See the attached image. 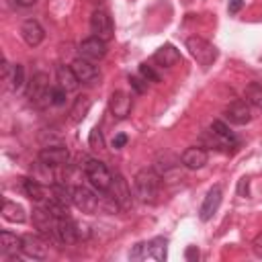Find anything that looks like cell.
<instances>
[{"mask_svg":"<svg viewBox=\"0 0 262 262\" xmlns=\"http://www.w3.org/2000/svg\"><path fill=\"white\" fill-rule=\"evenodd\" d=\"M135 194L139 196V201L143 203H158V196H160V188H162V176L151 170V168H143L135 174Z\"/></svg>","mask_w":262,"mask_h":262,"instance_id":"obj_1","label":"cell"},{"mask_svg":"<svg viewBox=\"0 0 262 262\" xmlns=\"http://www.w3.org/2000/svg\"><path fill=\"white\" fill-rule=\"evenodd\" d=\"M186 49L190 51V55L196 59V63H199L201 68L213 66V61H215L217 55H219L217 47H215L213 43H209L207 39H203V37H188V39H186Z\"/></svg>","mask_w":262,"mask_h":262,"instance_id":"obj_2","label":"cell"},{"mask_svg":"<svg viewBox=\"0 0 262 262\" xmlns=\"http://www.w3.org/2000/svg\"><path fill=\"white\" fill-rule=\"evenodd\" d=\"M84 174H86V178L90 180V184H92L96 190H100V192H106V190L111 188V184H113V174H111L108 168H106L102 162H98V160H86V164H84Z\"/></svg>","mask_w":262,"mask_h":262,"instance_id":"obj_3","label":"cell"},{"mask_svg":"<svg viewBox=\"0 0 262 262\" xmlns=\"http://www.w3.org/2000/svg\"><path fill=\"white\" fill-rule=\"evenodd\" d=\"M49 92H51V86H49V76L45 72H37L29 84V90H27V96L31 102H35L37 106H43V104H51L49 100Z\"/></svg>","mask_w":262,"mask_h":262,"instance_id":"obj_4","label":"cell"},{"mask_svg":"<svg viewBox=\"0 0 262 262\" xmlns=\"http://www.w3.org/2000/svg\"><path fill=\"white\" fill-rule=\"evenodd\" d=\"M90 29L94 33V37L102 39V41H111L115 35V27H113V18L108 16L106 10H94L90 16Z\"/></svg>","mask_w":262,"mask_h":262,"instance_id":"obj_5","label":"cell"},{"mask_svg":"<svg viewBox=\"0 0 262 262\" xmlns=\"http://www.w3.org/2000/svg\"><path fill=\"white\" fill-rule=\"evenodd\" d=\"M106 192H111V196L117 201V205H119L123 211H127V209H131V207H133L131 188H129L127 180H125L119 172H117V174H113V184H111V188H108Z\"/></svg>","mask_w":262,"mask_h":262,"instance_id":"obj_6","label":"cell"},{"mask_svg":"<svg viewBox=\"0 0 262 262\" xmlns=\"http://www.w3.org/2000/svg\"><path fill=\"white\" fill-rule=\"evenodd\" d=\"M74 205L82 213H96L100 207V199L90 188L78 184V186H74Z\"/></svg>","mask_w":262,"mask_h":262,"instance_id":"obj_7","label":"cell"},{"mask_svg":"<svg viewBox=\"0 0 262 262\" xmlns=\"http://www.w3.org/2000/svg\"><path fill=\"white\" fill-rule=\"evenodd\" d=\"M55 223H57V219L45 207L33 209V225H35V229H39L41 235H45V237H49L53 242H55Z\"/></svg>","mask_w":262,"mask_h":262,"instance_id":"obj_8","label":"cell"},{"mask_svg":"<svg viewBox=\"0 0 262 262\" xmlns=\"http://www.w3.org/2000/svg\"><path fill=\"white\" fill-rule=\"evenodd\" d=\"M131 106H133V100H131V96H129L127 92H123V90H115V92L111 94V98H108V111H111V115H113L117 121L127 119L129 113H131Z\"/></svg>","mask_w":262,"mask_h":262,"instance_id":"obj_9","label":"cell"},{"mask_svg":"<svg viewBox=\"0 0 262 262\" xmlns=\"http://www.w3.org/2000/svg\"><path fill=\"white\" fill-rule=\"evenodd\" d=\"M225 117L233 125H246V123H250V119H252L250 102L248 100H239V98L233 100V102H229L225 106Z\"/></svg>","mask_w":262,"mask_h":262,"instance_id":"obj_10","label":"cell"},{"mask_svg":"<svg viewBox=\"0 0 262 262\" xmlns=\"http://www.w3.org/2000/svg\"><path fill=\"white\" fill-rule=\"evenodd\" d=\"M78 239H80L78 223H74L70 217H59L55 223V242L70 246V244H76Z\"/></svg>","mask_w":262,"mask_h":262,"instance_id":"obj_11","label":"cell"},{"mask_svg":"<svg viewBox=\"0 0 262 262\" xmlns=\"http://www.w3.org/2000/svg\"><path fill=\"white\" fill-rule=\"evenodd\" d=\"M221 186H211L209 190H207V194H205V199H203V205H201V209H199V217H201V221H209L215 213H217V209H219V205H221Z\"/></svg>","mask_w":262,"mask_h":262,"instance_id":"obj_12","label":"cell"},{"mask_svg":"<svg viewBox=\"0 0 262 262\" xmlns=\"http://www.w3.org/2000/svg\"><path fill=\"white\" fill-rule=\"evenodd\" d=\"M106 55V41L98 39V37H88L80 43V57L90 59V61H98Z\"/></svg>","mask_w":262,"mask_h":262,"instance_id":"obj_13","label":"cell"},{"mask_svg":"<svg viewBox=\"0 0 262 262\" xmlns=\"http://www.w3.org/2000/svg\"><path fill=\"white\" fill-rule=\"evenodd\" d=\"M39 160L51 168H57V166H66L68 160H70V151L68 147L63 145H49V147H43L39 151Z\"/></svg>","mask_w":262,"mask_h":262,"instance_id":"obj_14","label":"cell"},{"mask_svg":"<svg viewBox=\"0 0 262 262\" xmlns=\"http://www.w3.org/2000/svg\"><path fill=\"white\" fill-rule=\"evenodd\" d=\"M23 254L33 260H45L47 258V246L39 235L27 233L23 235Z\"/></svg>","mask_w":262,"mask_h":262,"instance_id":"obj_15","label":"cell"},{"mask_svg":"<svg viewBox=\"0 0 262 262\" xmlns=\"http://www.w3.org/2000/svg\"><path fill=\"white\" fill-rule=\"evenodd\" d=\"M180 162H182V166L188 168V170H199V168H203V166L209 162V154H207V149H203V147H199V145H192V147H186V149L182 151Z\"/></svg>","mask_w":262,"mask_h":262,"instance_id":"obj_16","label":"cell"},{"mask_svg":"<svg viewBox=\"0 0 262 262\" xmlns=\"http://www.w3.org/2000/svg\"><path fill=\"white\" fill-rule=\"evenodd\" d=\"M20 37H23V41H25L29 47H37V45L43 41L45 31H43V27H41L35 18H29V20H25V23L20 25Z\"/></svg>","mask_w":262,"mask_h":262,"instance_id":"obj_17","label":"cell"},{"mask_svg":"<svg viewBox=\"0 0 262 262\" xmlns=\"http://www.w3.org/2000/svg\"><path fill=\"white\" fill-rule=\"evenodd\" d=\"M72 70L76 72L80 84H92V82L98 78L96 66H94L90 59H84V57H76V59L72 61Z\"/></svg>","mask_w":262,"mask_h":262,"instance_id":"obj_18","label":"cell"},{"mask_svg":"<svg viewBox=\"0 0 262 262\" xmlns=\"http://www.w3.org/2000/svg\"><path fill=\"white\" fill-rule=\"evenodd\" d=\"M154 61H156L158 66H162V68H172L174 63L180 61V51H178L172 43H164V45H160V47L156 49Z\"/></svg>","mask_w":262,"mask_h":262,"instance_id":"obj_19","label":"cell"},{"mask_svg":"<svg viewBox=\"0 0 262 262\" xmlns=\"http://www.w3.org/2000/svg\"><path fill=\"white\" fill-rule=\"evenodd\" d=\"M0 252L2 256L14 258L18 256V252H23V237L10 231H2L0 233Z\"/></svg>","mask_w":262,"mask_h":262,"instance_id":"obj_20","label":"cell"},{"mask_svg":"<svg viewBox=\"0 0 262 262\" xmlns=\"http://www.w3.org/2000/svg\"><path fill=\"white\" fill-rule=\"evenodd\" d=\"M168 254V239L166 237H154L149 242H143V258H154L158 262H164Z\"/></svg>","mask_w":262,"mask_h":262,"instance_id":"obj_21","label":"cell"},{"mask_svg":"<svg viewBox=\"0 0 262 262\" xmlns=\"http://www.w3.org/2000/svg\"><path fill=\"white\" fill-rule=\"evenodd\" d=\"M23 190L35 203H45V199H47V188L35 178H25L23 180Z\"/></svg>","mask_w":262,"mask_h":262,"instance_id":"obj_22","label":"cell"},{"mask_svg":"<svg viewBox=\"0 0 262 262\" xmlns=\"http://www.w3.org/2000/svg\"><path fill=\"white\" fill-rule=\"evenodd\" d=\"M57 84L61 88H66L68 92L76 90L80 86V80H78L76 72L72 70V66H57Z\"/></svg>","mask_w":262,"mask_h":262,"instance_id":"obj_23","label":"cell"},{"mask_svg":"<svg viewBox=\"0 0 262 262\" xmlns=\"http://www.w3.org/2000/svg\"><path fill=\"white\" fill-rule=\"evenodd\" d=\"M209 133H211L219 143H223V145H231V143H235V135L229 131V127H227L223 121H213Z\"/></svg>","mask_w":262,"mask_h":262,"instance_id":"obj_24","label":"cell"},{"mask_svg":"<svg viewBox=\"0 0 262 262\" xmlns=\"http://www.w3.org/2000/svg\"><path fill=\"white\" fill-rule=\"evenodd\" d=\"M90 104H92L90 96H78V98L74 100L72 108H70V121H72V123H80V121L88 115Z\"/></svg>","mask_w":262,"mask_h":262,"instance_id":"obj_25","label":"cell"},{"mask_svg":"<svg viewBox=\"0 0 262 262\" xmlns=\"http://www.w3.org/2000/svg\"><path fill=\"white\" fill-rule=\"evenodd\" d=\"M2 217L6 221H10V223H23L27 219L25 209L18 203H12V201H4L2 203Z\"/></svg>","mask_w":262,"mask_h":262,"instance_id":"obj_26","label":"cell"},{"mask_svg":"<svg viewBox=\"0 0 262 262\" xmlns=\"http://www.w3.org/2000/svg\"><path fill=\"white\" fill-rule=\"evenodd\" d=\"M51 199L59 201L66 207L68 205H74V188L66 186V182L63 184H51Z\"/></svg>","mask_w":262,"mask_h":262,"instance_id":"obj_27","label":"cell"},{"mask_svg":"<svg viewBox=\"0 0 262 262\" xmlns=\"http://www.w3.org/2000/svg\"><path fill=\"white\" fill-rule=\"evenodd\" d=\"M246 94V100L250 104H254L256 108H262V84L260 82H250L244 90Z\"/></svg>","mask_w":262,"mask_h":262,"instance_id":"obj_28","label":"cell"},{"mask_svg":"<svg viewBox=\"0 0 262 262\" xmlns=\"http://www.w3.org/2000/svg\"><path fill=\"white\" fill-rule=\"evenodd\" d=\"M23 84H25V68H23L20 63H16V66H12L10 86H12V90H20V88H23Z\"/></svg>","mask_w":262,"mask_h":262,"instance_id":"obj_29","label":"cell"},{"mask_svg":"<svg viewBox=\"0 0 262 262\" xmlns=\"http://www.w3.org/2000/svg\"><path fill=\"white\" fill-rule=\"evenodd\" d=\"M139 76H141L145 82H154V84H158V82H160L158 72H156L149 63H141V66H139Z\"/></svg>","mask_w":262,"mask_h":262,"instance_id":"obj_30","label":"cell"},{"mask_svg":"<svg viewBox=\"0 0 262 262\" xmlns=\"http://www.w3.org/2000/svg\"><path fill=\"white\" fill-rule=\"evenodd\" d=\"M68 94V90L66 88H61V86H51V92H49V100H51V104H55V106H61L63 102H66V96Z\"/></svg>","mask_w":262,"mask_h":262,"instance_id":"obj_31","label":"cell"},{"mask_svg":"<svg viewBox=\"0 0 262 262\" xmlns=\"http://www.w3.org/2000/svg\"><path fill=\"white\" fill-rule=\"evenodd\" d=\"M88 143H90V147H94V149H100V147H104V137H102V131H100V127H92L90 135H88Z\"/></svg>","mask_w":262,"mask_h":262,"instance_id":"obj_32","label":"cell"},{"mask_svg":"<svg viewBox=\"0 0 262 262\" xmlns=\"http://www.w3.org/2000/svg\"><path fill=\"white\" fill-rule=\"evenodd\" d=\"M129 84H131V88H133L137 94H143V92L147 90V82H145L141 76H139V78H137V76H129Z\"/></svg>","mask_w":262,"mask_h":262,"instance_id":"obj_33","label":"cell"},{"mask_svg":"<svg viewBox=\"0 0 262 262\" xmlns=\"http://www.w3.org/2000/svg\"><path fill=\"white\" fill-rule=\"evenodd\" d=\"M127 141H129V137H127L125 133H119V135H115V137H113L111 145H113V149H121V147H125V145H127Z\"/></svg>","mask_w":262,"mask_h":262,"instance_id":"obj_34","label":"cell"},{"mask_svg":"<svg viewBox=\"0 0 262 262\" xmlns=\"http://www.w3.org/2000/svg\"><path fill=\"white\" fill-rule=\"evenodd\" d=\"M129 258L131 260H143V242H139V244L133 246V250L129 252Z\"/></svg>","mask_w":262,"mask_h":262,"instance_id":"obj_35","label":"cell"},{"mask_svg":"<svg viewBox=\"0 0 262 262\" xmlns=\"http://www.w3.org/2000/svg\"><path fill=\"white\" fill-rule=\"evenodd\" d=\"M252 252H254L258 258H262V233H258V235L254 237V242H252Z\"/></svg>","mask_w":262,"mask_h":262,"instance_id":"obj_36","label":"cell"},{"mask_svg":"<svg viewBox=\"0 0 262 262\" xmlns=\"http://www.w3.org/2000/svg\"><path fill=\"white\" fill-rule=\"evenodd\" d=\"M199 256H201V254H199L196 246H188V248H186V252H184V258H186V260H190V262H196V260H199Z\"/></svg>","mask_w":262,"mask_h":262,"instance_id":"obj_37","label":"cell"},{"mask_svg":"<svg viewBox=\"0 0 262 262\" xmlns=\"http://www.w3.org/2000/svg\"><path fill=\"white\" fill-rule=\"evenodd\" d=\"M242 6H244V0H229L227 10H229V14H235V12L242 10Z\"/></svg>","mask_w":262,"mask_h":262,"instance_id":"obj_38","label":"cell"},{"mask_svg":"<svg viewBox=\"0 0 262 262\" xmlns=\"http://www.w3.org/2000/svg\"><path fill=\"white\" fill-rule=\"evenodd\" d=\"M237 192H239L242 196L248 194V178H242V180H239V184H237Z\"/></svg>","mask_w":262,"mask_h":262,"instance_id":"obj_39","label":"cell"},{"mask_svg":"<svg viewBox=\"0 0 262 262\" xmlns=\"http://www.w3.org/2000/svg\"><path fill=\"white\" fill-rule=\"evenodd\" d=\"M18 6H23V8H29V6H35L39 0H14Z\"/></svg>","mask_w":262,"mask_h":262,"instance_id":"obj_40","label":"cell"}]
</instances>
